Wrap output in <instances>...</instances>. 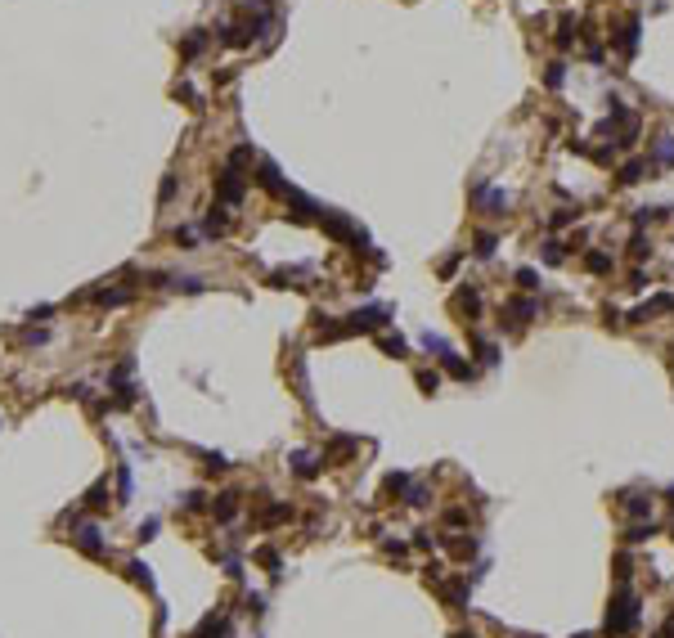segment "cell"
<instances>
[{
	"label": "cell",
	"instance_id": "cell-1",
	"mask_svg": "<svg viewBox=\"0 0 674 638\" xmlns=\"http://www.w3.org/2000/svg\"><path fill=\"white\" fill-rule=\"evenodd\" d=\"M243 198H248V176H243V167L225 162L220 176H216V203L220 207H239Z\"/></svg>",
	"mask_w": 674,
	"mask_h": 638
},
{
	"label": "cell",
	"instance_id": "cell-2",
	"mask_svg": "<svg viewBox=\"0 0 674 638\" xmlns=\"http://www.w3.org/2000/svg\"><path fill=\"white\" fill-rule=\"evenodd\" d=\"M72 544H77L85 558H108V544L100 539V526L95 522H72Z\"/></svg>",
	"mask_w": 674,
	"mask_h": 638
},
{
	"label": "cell",
	"instance_id": "cell-3",
	"mask_svg": "<svg viewBox=\"0 0 674 638\" xmlns=\"http://www.w3.org/2000/svg\"><path fill=\"white\" fill-rule=\"evenodd\" d=\"M198 229H203V239H225L229 234V207H220V203L207 207V216H203Z\"/></svg>",
	"mask_w": 674,
	"mask_h": 638
},
{
	"label": "cell",
	"instance_id": "cell-4",
	"mask_svg": "<svg viewBox=\"0 0 674 638\" xmlns=\"http://www.w3.org/2000/svg\"><path fill=\"white\" fill-rule=\"evenodd\" d=\"M193 638H229V611H212V616L193 630Z\"/></svg>",
	"mask_w": 674,
	"mask_h": 638
},
{
	"label": "cell",
	"instance_id": "cell-5",
	"mask_svg": "<svg viewBox=\"0 0 674 638\" xmlns=\"http://www.w3.org/2000/svg\"><path fill=\"white\" fill-rule=\"evenodd\" d=\"M207 45H212V32H189L185 45H180V59H185V64H193V59H198Z\"/></svg>",
	"mask_w": 674,
	"mask_h": 638
},
{
	"label": "cell",
	"instance_id": "cell-6",
	"mask_svg": "<svg viewBox=\"0 0 674 638\" xmlns=\"http://www.w3.org/2000/svg\"><path fill=\"white\" fill-rule=\"evenodd\" d=\"M212 512H216V522H229L239 512V495H229V490H225V495H216L212 499Z\"/></svg>",
	"mask_w": 674,
	"mask_h": 638
},
{
	"label": "cell",
	"instance_id": "cell-7",
	"mask_svg": "<svg viewBox=\"0 0 674 638\" xmlns=\"http://www.w3.org/2000/svg\"><path fill=\"white\" fill-rule=\"evenodd\" d=\"M85 508H108V481H100V486H90V495H85Z\"/></svg>",
	"mask_w": 674,
	"mask_h": 638
},
{
	"label": "cell",
	"instance_id": "cell-8",
	"mask_svg": "<svg viewBox=\"0 0 674 638\" xmlns=\"http://www.w3.org/2000/svg\"><path fill=\"white\" fill-rule=\"evenodd\" d=\"M292 472H297V476H315V472H320V463H315L311 454H292Z\"/></svg>",
	"mask_w": 674,
	"mask_h": 638
},
{
	"label": "cell",
	"instance_id": "cell-9",
	"mask_svg": "<svg viewBox=\"0 0 674 638\" xmlns=\"http://www.w3.org/2000/svg\"><path fill=\"white\" fill-rule=\"evenodd\" d=\"M203 459H207V472H225V468H229L225 454H203Z\"/></svg>",
	"mask_w": 674,
	"mask_h": 638
},
{
	"label": "cell",
	"instance_id": "cell-10",
	"mask_svg": "<svg viewBox=\"0 0 674 638\" xmlns=\"http://www.w3.org/2000/svg\"><path fill=\"white\" fill-rule=\"evenodd\" d=\"M157 198H162V203L176 198V176H167V180H162V193H157Z\"/></svg>",
	"mask_w": 674,
	"mask_h": 638
},
{
	"label": "cell",
	"instance_id": "cell-11",
	"mask_svg": "<svg viewBox=\"0 0 674 638\" xmlns=\"http://www.w3.org/2000/svg\"><path fill=\"white\" fill-rule=\"evenodd\" d=\"M180 508H185V512H198V508H203V495H185V499H180Z\"/></svg>",
	"mask_w": 674,
	"mask_h": 638
}]
</instances>
